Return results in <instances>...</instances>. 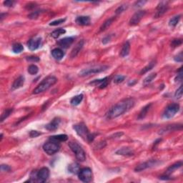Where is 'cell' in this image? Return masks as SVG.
I'll return each mask as SVG.
<instances>
[{
    "mask_svg": "<svg viewBox=\"0 0 183 183\" xmlns=\"http://www.w3.org/2000/svg\"><path fill=\"white\" fill-rule=\"evenodd\" d=\"M82 100H83V95L82 94H80V95H77L75 97H73L70 101V103L72 106H77L81 103Z\"/></svg>",
    "mask_w": 183,
    "mask_h": 183,
    "instance_id": "f1b7e54d",
    "label": "cell"
},
{
    "mask_svg": "<svg viewBox=\"0 0 183 183\" xmlns=\"http://www.w3.org/2000/svg\"><path fill=\"white\" fill-rule=\"evenodd\" d=\"M68 170L70 173L72 174H78L80 170V166L78 163H73L68 167Z\"/></svg>",
    "mask_w": 183,
    "mask_h": 183,
    "instance_id": "d4e9b609",
    "label": "cell"
},
{
    "mask_svg": "<svg viewBox=\"0 0 183 183\" xmlns=\"http://www.w3.org/2000/svg\"><path fill=\"white\" fill-rule=\"evenodd\" d=\"M39 14H40L39 11H35L34 12H32V14H30L28 17H29V18L30 19H36L37 18L38 16H39Z\"/></svg>",
    "mask_w": 183,
    "mask_h": 183,
    "instance_id": "ee69618b",
    "label": "cell"
},
{
    "mask_svg": "<svg viewBox=\"0 0 183 183\" xmlns=\"http://www.w3.org/2000/svg\"><path fill=\"white\" fill-rule=\"evenodd\" d=\"M2 138H3V135H2V134H1V139H2Z\"/></svg>",
    "mask_w": 183,
    "mask_h": 183,
    "instance_id": "816d5d0a",
    "label": "cell"
},
{
    "mask_svg": "<svg viewBox=\"0 0 183 183\" xmlns=\"http://www.w3.org/2000/svg\"><path fill=\"white\" fill-rule=\"evenodd\" d=\"M66 33V30L64 29H62V28H59V29H56V30L53 31L52 32L51 36L55 39H57L58 38L59 36H60L62 34H64Z\"/></svg>",
    "mask_w": 183,
    "mask_h": 183,
    "instance_id": "f546056e",
    "label": "cell"
},
{
    "mask_svg": "<svg viewBox=\"0 0 183 183\" xmlns=\"http://www.w3.org/2000/svg\"><path fill=\"white\" fill-rule=\"evenodd\" d=\"M108 68H109V67L106 65L94 66V67H92L90 68H87V69H82V70L79 73V75L80 77H86L88 75H91V74L104 72V71L107 70Z\"/></svg>",
    "mask_w": 183,
    "mask_h": 183,
    "instance_id": "5b68a950",
    "label": "cell"
},
{
    "mask_svg": "<svg viewBox=\"0 0 183 183\" xmlns=\"http://www.w3.org/2000/svg\"><path fill=\"white\" fill-rule=\"evenodd\" d=\"M78 176H79V179L83 182H90L93 179L92 171L89 167L81 169L78 173Z\"/></svg>",
    "mask_w": 183,
    "mask_h": 183,
    "instance_id": "ba28073f",
    "label": "cell"
},
{
    "mask_svg": "<svg viewBox=\"0 0 183 183\" xmlns=\"http://www.w3.org/2000/svg\"><path fill=\"white\" fill-rule=\"evenodd\" d=\"M146 12L145 11H142V10H140V11L137 12L132 17V18L130 19V25L131 26H135L137 24H138L140 22L141 20L143 18L144 15H145Z\"/></svg>",
    "mask_w": 183,
    "mask_h": 183,
    "instance_id": "4fadbf2b",
    "label": "cell"
},
{
    "mask_svg": "<svg viewBox=\"0 0 183 183\" xmlns=\"http://www.w3.org/2000/svg\"><path fill=\"white\" fill-rule=\"evenodd\" d=\"M66 21V19H60V20H57L55 21H53V22H52L51 23H50V26H57L59 25V24L63 23Z\"/></svg>",
    "mask_w": 183,
    "mask_h": 183,
    "instance_id": "b9f144b4",
    "label": "cell"
},
{
    "mask_svg": "<svg viewBox=\"0 0 183 183\" xmlns=\"http://www.w3.org/2000/svg\"><path fill=\"white\" fill-rule=\"evenodd\" d=\"M50 177V170L47 167H42L36 173V182H45Z\"/></svg>",
    "mask_w": 183,
    "mask_h": 183,
    "instance_id": "9c48e42d",
    "label": "cell"
},
{
    "mask_svg": "<svg viewBox=\"0 0 183 183\" xmlns=\"http://www.w3.org/2000/svg\"><path fill=\"white\" fill-rule=\"evenodd\" d=\"M74 129L78 135L80 136L82 138L87 139L88 142H91L95 139V135L90 133L88 128L84 123H79L78 125H74Z\"/></svg>",
    "mask_w": 183,
    "mask_h": 183,
    "instance_id": "3957f363",
    "label": "cell"
},
{
    "mask_svg": "<svg viewBox=\"0 0 183 183\" xmlns=\"http://www.w3.org/2000/svg\"><path fill=\"white\" fill-rule=\"evenodd\" d=\"M147 2V1H137V2L135 3V7H142V6H143V5L145 4V3Z\"/></svg>",
    "mask_w": 183,
    "mask_h": 183,
    "instance_id": "f907efd6",
    "label": "cell"
},
{
    "mask_svg": "<svg viewBox=\"0 0 183 183\" xmlns=\"http://www.w3.org/2000/svg\"><path fill=\"white\" fill-rule=\"evenodd\" d=\"M182 41L181 39H173L171 42V46L172 47H179V45L182 44Z\"/></svg>",
    "mask_w": 183,
    "mask_h": 183,
    "instance_id": "60d3db41",
    "label": "cell"
},
{
    "mask_svg": "<svg viewBox=\"0 0 183 183\" xmlns=\"http://www.w3.org/2000/svg\"><path fill=\"white\" fill-rule=\"evenodd\" d=\"M60 122H61L60 118L55 117L54 118L50 123L47 124V125L45 126V128H46L47 130H49V131H54V130H56L59 128Z\"/></svg>",
    "mask_w": 183,
    "mask_h": 183,
    "instance_id": "9a60e30c",
    "label": "cell"
},
{
    "mask_svg": "<svg viewBox=\"0 0 183 183\" xmlns=\"http://www.w3.org/2000/svg\"><path fill=\"white\" fill-rule=\"evenodd\" d=\"M84 44H85L84 40H81V41L79 42L76 44V46L74 47V49L72 50V52H71V55H70L71 58H74V57H77V55L79 53V52L81 51L82 49Z\"/></svg>",
    "mask_w": 183,
    "mask_h": 183,
    "instance_id": "e0dca14e",
    "label": "cell"
},
{
    "mask_svg": "<svg viewBox=\"0 0 183 183\" xmlns=\"http://www.w3.org/2000/svg\"><path fill=\"white\" fill-rule=\"evenodd\" d=\"M151 106H152V103L147 104L145 107H144L143 108H142V110L140 111V112H139V114L138 115V120L144 119V118L147 116L148 111H149V109H150Z\"/></svg>",
    "mask_w": 183,
    "mask_h": 183,
    "instance_id": "484cf974",
    "label": "cell"
},
{
    "mask_svg": "<svg viewBox=\"0 0 183 183\" xmlns=\"http://www.w3.org/2000/svg\"><path fill=\"white\" fill-rule=\"evenodd\" d=\"M40 135H41L40 132L37 131H34V130H32V131H31L30 133H29V136H30L31 137H32V138L38 137V136H39Z\"/></svg>",
    "mask_w": 183,
    "mask_h": 183,
    "instance_id": "bcb514c9",
    "label": "cell"
},
{
    "mask_svg": "<svg viewBox=\"0 0 183 183\" xmlns=\"http://www.w3.org/2000/svg\"><path fill=\"white\" fill-rule=\"evenodd\" d=\"M179 110V104L177 103H173L167 106L163 113V117L165 119H171L178 112Z\"/></svg>",
    "mask_w": 183,
    "mask_h": 183,
    "instance_id": "52a82bcc",
    "label": "cell"
},
{
    "mask_svg": "<svg viewBox=\"0 0 183 183\" xmlns=\"http://www.w3.org/2000/svg\"><path fill=\"white\" fill-rule=\"evenodd\" d=\"M168 2L167 1H161L158 4L157 7L156 9L155 15V18H159L161 17L165 13H166L167 9H168Z\"/></svg>",
    "mask_w": 183,
    "mask_h": 183,
    "instance_id": "30bf717a",
    "label": "cell"
},
{
    "mask_svg": "<svg viewBox=\"0 0 183 183\" xmlns=\"http://www.w3.org/2000/svg\"><path fill=\"white\" fill-rule=\"evenodd\" d=\"M108 77H104L102 79H96L93 82H90V85H95V86H98L100 89H103L107 86L108 85Z\"/></svg>",
    "mask_w": 183,
    "mask_h": 183,
    "instance_id": "2e32d148",
    "label": "cell"
},
{
    "mask_svg": "<svg viewBox=\"0 0 183 183\" xmlns=\"http://www.w3.org/2000/svg\"><path fill=\"white\" fill-rule=\"evenodd\" d=\"M180 18H181L180 15H177V16L172 17V19H170V22H169V25L172 27H176V25L179 23V20H180Z\"/></svg>",
    "mask_w": 183,
    "mask_h": 183,
    "instance_id": "1f68e13d",
    "label": "cell"
},
{
    "mask_svg": "<svg viewBox=\"0 0 183 183\" xmlns=\"http://www.w3.org/2000/svg\"><path fill=\"white\" fill-rule=\"evenodd\" d=\"M182 129V125H168V126L166 127V128H163L160 131V134L163 135V134H165L167 132H170L175 131L176 130H181Z\"/></svg>",
    "mask_w": 183,
    "mask_h": 183,
    "instance_id": "7402d4cb",
    "label": "cell"
},
{
    "mask_svg": "<svg viewBox=\"0 0 183 183\" xmlns=\"http://www.w3.org/2000/svg\"><path fill=\"white\" fill-rule=\"evenodd\" d=\"M74 41V38L72 37V36H69V37H65L59 40V41L57 42V44H58L60 47L63 49H67L72 44Z\"/></svg>",
    "mask_w": 183,
    "mask_h": 183,
    "instance_id": "5bb4252c",
    "label": "cell"
},
{
    "mask_svg": "<svg viewBox=\"0 0 183 183\" xmlns=\"http://www.w3.org/2000/svg\"><path fill=\"white\" fill-rule=\"evenodd\" d=\"M182 161L177 162V163H176L174 164V165H171V166H170L168 169H167L166 174H167V175H170V174H171L172 172H173L174 171H175L176 170L179 169V167H182Z\"/></svg>",
    "mask_w": 183,
    "mask_h": 183,
    "instance_id": "83f0119b",
    "label": "cell"
},
{
    "mask_svg": "<svg viewBox=\"0 0 183 183\" xmlns=\"http://www.w3.org/2000/svg\"><path fill=\"white\" fill-rule=\"evenodd\" d=\"M57 82V77L55 76H48L42 81L40 82L38 86L34 89L33 91V94L34 95H37V94L42 93L47 90H49L50 87H52L54 85H55Z\"/></svg>",
    "mask_w": 183,
    "mask_h": 183,
    "instance_id": "7a4b0ae2",
    "label": "cell"
},
{
    "mask_svg": "<svg viewBox=\"0 0 183 183\" xmlns=\"http://www.w3.org/2000/svg\"><path fill=\"white\" fill-rule=\"evenodd\" d=\"M90 17L88 16H80L76 19V23L81 26H87L90 24Z\"/></svg>",
    "mask_w": 183,
    "mask_h": 183,
    "instance_id": "d6986e66",
    "label": "cell"
},
{
    "mask_svg": "<svg viewBox=\"0 0 183 183\" xmlns=\"http://www.w3.org/2000/svg\"><path fill=\"white\" fill-rule=\"evenodd\" d=\"M175 62H182V52H181L179 55H177V56H175V58H174Z\"/></svg>",
    "mask_w": 183,
    "mask_h": 183,
    "instance_id": "f6af8a7d",
    "label": "cell"
},
{
    "mask_svg": "<svg viewBox=\"0 0 183 183\" xmlns=\"http://www.w3.org/2000/svg\"><path fill=\"white\" fill-rule=\"evenodd\" d=\"M26 60L29 62H39V57H34V56H29V57H27L26 58Z\"/></svg>",
    "mask_w": 183,
    "mask_h": 183,
    "instance_id": "7bdbcfd3",
    "label": "cell"
},
{
    "mask_svg": "<svg viewBox=\"0 0 183 183\" xmlns=\"http://www.w3.org/2000/svg\"><path fill=\"white\" fill-rule=\"evenodd\" d=\"M130 44L129 42H126L125 44H123L122 47L121 51H120V56L122 57H127L129 54H130Z\"/></svg>",
    "mask_w": 183,
    "mask_h": 183,
    "instance_id": "603a6c76",
    "label": "cell"
},
{
    "mask_svg": "<svg viewBox=\"0 0 183 183\" xmlns=\"http://www.w3.org/2000/svg\"><path fill=\"white\" fill-rule=\"evenodd\" d=\"M69 147H70L74 154L75 155L77 160L80 162H84L86 160V153L82 147L76 142H69Z\"/></svg>",
    "mask_w": 183,
    "mask_h": 183,
    "instance_id": "277c9868",
    "label": "cell"
},
{
    "mask_svg": "<svg viewBox=\"0 0 183 183\" xmlns=\"http://www.w3.org/2000/svg\"><path fill=\"white\" fill-rule=\"evenodd\" d=\"M43 149L49 155H52L60 150V144L59 142L50 140L43 145Z\"/></svg>",
    "mask_w": 183,
    "mask_h": 183,
    "instance_id": "8992f818",
    "label": "cell"
},
{
    "mask_svg": "<svg viewBox=\"0 0 183 183\" xmlns=\"http://www.w3.org/2000/svg\"><path fill=\"white\" fill-rule=\"evenodd\" d=\"M15 4V1H4V4L6 7H13Z\"/></svg>",
    "mask_w": 183,
    "mask_h": 183,
    "instance_id": "c3c4849f",
    "label": "cell"
},
{
    "mask_svg": "<svg viewBox=\"0 0 183 183\" xmlns=\"http://www.w3.org/2000/svg\"><path fill=\"white\" fill-rule=\"evenodd\" d=\"M114 20H115V17H111V18L108 19V20H106L105 22L103 23V24L101 26L100 32H103V31H105L108 27H110L111 24H112V22H114Z\"/></svg>",
    "mask_w": 183,
    "mask_h": 183,
    "instance_id": "4316f807",
    "label": "cell"
},
{
    "mask_svg": "<svg viewBox=\"0 0 183 183\" xmlns=\"http://www.w3.org/2000/svg\"><path fill=\"white\" fill-rule=\"evenodd\" d=\"M158 164V161L156 160H148V161L145 162V163H143L140 165H137V167H135V170L136 172H141L142 170H146V169L150 168V167H152L154 166H155Z\"/></svg>",
    "mask_w": 183,
    "mask_h": 183,
    "instance_id": "8fae6325",
    "label": "cell"
},
{
    "mask_svg": "<svg viewBox=\"0 0 183 183\" xmlns=\"http://www.w3.org/2000/svg\"><path fill=\"white\" fill-rule=\"evenodd\" d=\"M23 46H22V44H21L20 43H16V44H13V46H12V51L16 54L21 53V52L23 51Z\"/></svg>",
    "mask_w": 183,
    "mask_h": 183,
    "instance_id": "d6a6232c",
    "label": "cell"
},
{
    "mask_svg": "<svg viewBox=\"0 0 183 183\" xmlns=\"http://www.w3.org/2000/svg\"><path fill=\"white\" fill-rule=\"evenodd\" d=\"M175 97L176 99H180L182 97V85H180V87L176 90Z\"/></svg>",
    "mask_w": 183,
    "mask_h": 183,
    "instance_id": "f35d334b",
    "label": "cell"
},
{
    "mask_svg": "<svg viewBox=\"0 0 183 183\" xmlns=\"http://www.w3.org/2000/svg\"><path fill=\"white\" fill-rule=\"evenodd\" d=\"M116 153L117 155L124 156H132L135 154V152H134V151L132 150L131 148L129 147L121 148V149H118V150L116 152Z\"/></svg>",
    "mask_w": 183,
    "mask_h": 183,
    "instance_id": "44dd1931",
    "label": "cell"
},
{
    "mask_svg": "<svg viewBox=\"0 0 183 183\" xmlns=\"http://www.w3.org/2000/svg\"><path fill=\"white\" fill-rule=\"evenodd\" d=\"M41 44L42 38L39 37V36H35V37L32 38L28 42L27 46L31 51H34V50H36L40 47Z\"/></svg>",
    "mask_w": 183,
    "mask_h": 183,
    "instance_id": "7c38bea8",
    "label": "cell"
},
{
    "mask_svg": "<svg viewBox=\"0 0 183 183\" xmlns=\"http://www.w3.org/2000/svg\"><path fill=\"white\" fill-rule=\"evenodd\" d=\"M125 76L120 75V74H119V75H116L115 77H114V79H113V82H114V83H115V84H120V83L122 82L124 80H125Z\"/></svg>",
    "mask_w": 183,
    "mask_h": 183,
    "instance_id": "8d00e7d4",
    "label": "cell"
},
{
    "mask_svg": "<svg viewBox=\"0 0 183 183\" xmlns=\"http://www.w3.org/2000/svg\"><path fill=\"white\" fill-rule=\"evenodd\" d=\"M68 139V136L67 135H54L50 137V140L55 141L57 142H65Z\"/></svg>",
    "mask_w": 183,
    "mask_h": 183,
    "instance_id": "cb8c5ba5",
    "label": "cell"
},
{
    "mask_svg": "<svg viewBox=\"0 0 183 183\" xmlns=\"http://www.w3.org/2000/svg\"><path fill=\"white\" fill-rule=\"evenodd\" d=\"M12 112H13V109H11V108H10V109H6V110H4V112L2 113V114H1V122H4V120H6L7 118L8 117L12 114Z\"/></svg>",
    "mask_w": 183,
    "mask_h": 183,
    "instance_id": "e575fe53",
    "label": "cell"
},
{
    "mask_svg": "<svg viewBox=\"0 0 183 183\" xmlns=\"http://www.w3.org/2000/svg\"><path fill=\"white\" fill-rule=\"evenodd\" d=\"M111 39H112L111 35H107V36H106L105 37H104L103 39H102V43H103L104 44H107L108 42H110Z\"/></svg>",
    "mask_w": 183,
    "mask_h": 183,
    "instance_id": "681fc988",
    "label": "cell"
},
{
    "mask_svg": "<svg viewBox=\"0 0 183 183\" xmlns=\"http://www.w3.org/2000/svg\"><path fill=\"white\" fill-rule=\"evenodd\" d=\"M39 72V68L35 64H32L28 67V72L31 74V75H35Z\"/></svg>",
    "mask_w": 183,
    "mask_h": 183,
    "instance_id": "836d02e7",
    "label": "cell"
},
{
    "mask_svg": "<svg viewBox=\"0 0 183 183\" xmlns=\"http://www.w3.org/2000/svg\"><path fill=\"white\" fill-rule=\"evenodd\" d=\"M155 64H156V61H155V60L152 61V62H149V63L145 67H144L143 69H142V70H141V72H139V74H144V73L147 72L148 71L151 70V69H152V68L154 67L155 66Z\"/></svg>",
    "mask_w": 183,
    "mask_h": 183,
    "instance_id": "4dcf8cb0",
    "label": "cell"
},
{
    "mask_svg": "<svg viewBox=\"0 0 183 183\" xmlns=\"http://www.w3.org/2000/svg\"><path fill=\"white\" fill-rule=\"evenodd\" d=\"M135 104V101L132 98H128L120 101L109 109L107 114V117L109 119H114V118L122 115L125 112L133 108Z\"/></svg>",
    "mask_w": 183,
    "mask_h": 183,
    "instance_id": "6da1fadb",
    "label": "cell"
},
{
    "mask_svg": "<svg viewBox=\"0 0 183 183\" xmlns=\"http://www.w3.org/2000/svg\"><path fill=\"white\" fill-rule=\"evenodd\" d=\"M128 6L126 4H122V5H121V6H120L119 7L116 9V11H115L116 15H120V14L122 13V12H125V10L128 9Z\"/></svg>",
    "mask_w": 183,
    "mask_h": 183,
    "instance_id": "74e56055",
    "label": "cell"
},
{
    "mask_svg": "<svg viewBox=\"0 0 183 183\" xmlns=\"http://www.w3.org/2000/svg\"><path fill=\"white\" fill-rule=\"evenodd\" d=\"M64 55H65V54H64L63 50H62L60 48L54 49V50L52 51V57L57 60H62V59L64 57Z\"/></svg>",
    "mask_w": 183,
    "mask_h": 183,
    "instance_id": "ffe728a7",
    "label": "cell"
},
{
    "mask_svg": "<svg viewBox=\"0 0 183 183\" xmlns=\"http://www.w3.org/2000/svg\"><path fill=\"white\" fill-rule=\"evenodd\" d=\"M24 81H25V78H24V76L21 75L18 78H17V79L15 80V82H14L13 84H12V90H17V89L22 87L24 85Z\"/></svg>",
    "mask_w": 183,
    "mask_h": 183,
    "instance_id": "ac0fdd59",
    "label": "cell"
},
{
    "mask_svg": "<svg viewBox=\"0 0 183 183\" xmlns=\"http://www.w3.org/2000/svg\"><path fill=\"white\" fill-rule=\"evenodd\" d=\"M182 68L181 67L180 69H179V72H177V75L175 77V81L176 82H181L182 81Z\"/></svg>",
    "mask_w": 183,
    "mask_h": 183,
    "instance_id": "ab89813d",
    "label": "cell"
},
{
    "mask_svg": "<svg viewBox=\"0 0 183 183\" xmlns=\"http://www.w3.org/2000/svg\"><path fill=\"white\" fill-rule=\"evenodd\" d=\"M156 77H157L156 73H152V74H149V76H147V77L144 79V85H148V84H149L153 79H155V78Z\"/></svg>",
    "mask_w": 183,
    "mask_h": 183,
    "instance_id": "d590c367",
    "label": "cell"
},
{
    "mask_svg": "<svg viewBox=\"0 0 183 183\" xmlns=\"http://www.w3.org/2000/svg\"><path fill=\"white\" fill-rule=\"evenodd\" d=\"M1 170L2 172H9L11 170V168L6 165H1Z\"/></svg>",
    "mask_w": 183,
    "mask_h": 183,
    "instance_id": "7dc6e473",
    "label": "cell"
}]
</instances>
